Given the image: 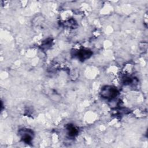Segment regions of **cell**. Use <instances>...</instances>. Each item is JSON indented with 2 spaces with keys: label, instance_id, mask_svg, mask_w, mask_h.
I'll return each mask as SVG.
<instances>
[{
  "label": "cell",
  "instance_id": "cell-1",
  "mask_svg": "<svg viewBox=\"0 0 148 148\" xmlns=\"http://www.w3.org/2000/svg\"><path fill=\"white\" fill-rule=\"evenodd\" d=\"M117 92V90L114 87L107 86L102 88L101 95L103 98L112 99L116 97Z\"/></svg>",
  "mask_w": 148,
  "mask_h": 148
},
{
  "label": "cell",
  "instance_id": "cell-2",
  "mask_svg": "<svg viewBox=\"0 0 148 148\" xmlns=\"http://www.w3.org/2000/svg\"><path fill=\"white\" fill-rule=\"evenodd\" d=\"M21 139L22 140L27 143H30L32 140V132L30 131L29 130H23L21 131Z\"/></svg>",
  "mask_w": 148,
  "mask_h": 148
},
{
  "label": "cell",
  "instance_id": "cell-3",
  "mask_svg": "<svg viewBox=\"0 0 148 148\" xmlns=\"http://www.w3.org/2000/svg\"><path fill=\"white\" fill-rule=\"evenodd\" d=\"M92 54V52L87 49H83L79 51L77 56L78 58L82 61L88 59Z\"/></svg>",
  "mask_w": 148,
  "mask_h": 148
},
{
  "label": "cell",
  "instance_id": "cell-4",
  "mask_svg": "<svg viewBox=\"0 0 148 148\" xmlns=\"http://www.w3.org/2000/svg\"><path fill=\"white\" fill-rule=\"evenodd\" d=\"M68 134L70 136H74L75 135L77 134V130L75 128V127L72 126V125H69L68 127Z\"/></svg>",
  "mask_w": 148,
  "mask_h": 148
}]
</instances>
